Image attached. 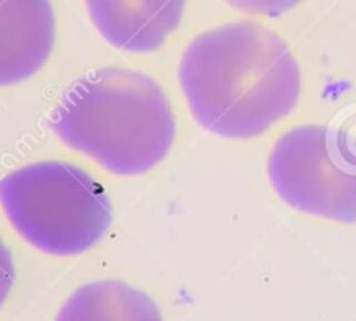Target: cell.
<instances>
[{"label": "cell", "mask_w": 356, "mask_h": 321, "mask_svg": "<svg viewBox=\"0 0 356 321\" xmlns=\"http://www.w3.org/2000/svg\"><path fill=\"white\" fill-rule=\"evenodd\" d=\"M268 177L289 207L356 224V145L346 132L325 125L291 129L273 145Z\"/></svg>", "instance_id": "cell-4"}, {"label": "cell", "mask_w": 356, "mask_h": 321, "mask_svg": "<svg viewBox=\"0 0 356 321\" xmlns=\"http://www.w3.org/2000/svg\"><path fill=\"white\" fill-rule=\"evenodd\" d=\"M101 37L115 49L148 54L179 28L186 0H86Z\"/></svg>", "instance_id": "cell-5"}, {"label": "cell", "mask_w": 356, "mask_h": 321, "mask_svg": "<svg viewBox=\"0 0 356 321\" xmlns=\"http://www.w3.org/2000/svg\"><path fill=\"white\" fill-rule=\"evenodd\" d=\"M179 83L200 127L219 138L252 139L294 111L302 73L284 38L254 21H236L190 42Z\"/></svg>", "instance_id": "cell-1"}, {"label": "cell", "mask_w": 356, "mask_h": 321, "mask_svg": "<svg viewBox=\"0 0 356 321\" xmlns=\"http://www.w3.org/2000/svg\"><path fill=\"white\" fill-rule=\"evenodd\" d=\"M0 205L28 245L54 257L92 249L113 217L103 186L82 167L61 160L35 162L3 176Z\"/></svg>", "instance_id": "cell-3"}, {"label": "cell", "mask_w": 356, "mask_h": 321, "mask_svg": "<svg viewBox=\"0 0 356 321\" xmlns=\"http://www.w3.org/2000/svg\"><path fill=\"white\" fill-rule=\"evenodd\" d=\"M14 280H16V268H14L13 254L0 238V309L13 290Z\"/></svg>", "instance_id": "cell-9"}, {"label": "cell", "mask_w": 356, "mask_h": 321, "mask_svg": "<svg viewBox=\"0 0 356 321\" xmlns=\"http://www.w3.org/2000/svg\"><path fill=\"white\" fill-rule=\"evenodd\" d=\"M54 321H163V315L139 288L118 280H101L76 288Z\"/></svg>", "instance_id": "cell-7"}, {"label": "cell", "mask_w": 356, "mask_h": 321, "mask_svg": "<svg viewBox=\"0 0 356 321\" xmlns=\"http://www.w3.org/2000/svg\"><path fill=\"white\" fill-rule=\"evenodd\" d=\"M54 42L51 0H0V87L19 83L40 72Z\"/></svg>", "instance_id": "cell-6"}, {"label": "cell", "mask_w": 356, "mask_h": 321, "mask_svg": "<svg viewBox=\"0 0 356 321\" xmlns=\"http://www.w3.org/2000/svg\"><path fill=\"white\" fill-rule=\"evenodd\" d=\"M51 129L73 151L122 177L155 169L176 139V118L162 87L118 66L76 79L52 111Z\"/></svg>", "instance_id": "cell-2"}, {"label": "cell", "mask_w": 356, "mask_h": 321, "mask_svg": "<svg viewBox=\"0 0 356 321\" xmlns=\"http://www.w3.org/2000/svg\"><path fill=\"white\" fill-rule=\"evenodd\" d=\"M235 9L254 16L278 17L289 10L296 9L302 0H225Z\"/></svg>", "instance_id": "cell-8"}]
</instances>
